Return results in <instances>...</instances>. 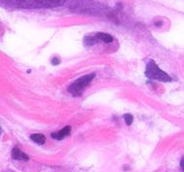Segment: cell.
Returning <instances> with one entry per match:
<instances>
[{"label":"cell","mask_w":184,"mask_h":172,"mask_svg":"<svg viewBox=\"0 0 184 172\" xmlns=\"http://www.w3.org/2000/svg\"><path fill=\"white\" fill-rule=\"evenodd\" d=\"M145 76L149 80H154V81H161V82H171L172 78L163 71L160 67L156 64L154 60H149L146 64L145 69Z\"/></svg>","instance_id":"cell-1"},{"label":"cell","mask_w":184,"mask_h":172,"mask_svg":"<svg viewBox=\"0 0 184 172\" xmlns=\"http://www.w3.org/2000/svg\"><path fill=\"white\" fill-rule=\"evenodd\" d=\"M30 139L32 141H34L36 144H39V145H43L46 141V138L43 134L41 133H34V134L30 135Z\"/></svg>","instance_id":"cell-5"},{"label":"cell","mask_w":184,"mask_h":172,"mask_svg":"<svg viewBox=\"0 0 184 172\" xmlns=\"http://www.w3.org/2000/svg\"><path fill=\"white\" fill-rule=\"evenodd\" d=\"M96 38L99 39L100 41H103L105 43H111L113 41V37L107 33H102V32H99L96 34Z\"/></svg>","instance_id":"cell-6"},{"label":"cell","mask_w":184,"mask_h":172,"mask_svg":"<svg viewBox=\"0 0 184 172\" xmlns=\"http://www.w3.org/2000/svg\"><path fill=\"white\" fill-rule=\"evenodd\" d=\"M94 40H96V37H93V36H87L85 38V45L86 46H93L94 45Z\"/></svg>","instance_id":"cell-7"},{"label":"cell","mask_w":184,"mask_h":172,"mask_svg":"<svg viewBox=\"0 0 184 172\" xmlns=\"http://www.w3.org/2000/svg\"><path fill=\"white\" fill-rule=\"evenodd\" d=\"M71 132V126H66L63 127L62 129L58 130L57 132H53L51 134V137L54 138L56 140H62L63 138H65L66 136H68Z\"/></svg>","instance_id":"cell-3"},{"label":"cell","mask_w":184,"mask_h":172,"mask_svg":"<svg viewBox=\"0 0 184 172\" xmlns=\"http://www.w3.org/2000/svg\"><path fill=\"white\" fill-rule=\"evenodd\" d=\"M96 77V73H91L88 75H84V76L78 78L76 81L73 82L69 86L67 90L69 93H71L74 96H80L83 93V91L85 90V88L91 84V82L93 81Z\"/></svg>","instance_id":"cell-2"},{"label":"cell","mask_w":184,"mask_h":172,"mask_svg":"<svg viewBox=\"0 0 184 172\" xmlns=\"http://www.w3.org/2000/svg\"><path fill=\"white\" fill-rule=\"evenodd\" d=\"M180 166H181V169H182V171L184 172V157L182 160H181V162H180Z\"/></svg>","instance_id":"cell-10"},{"label":"cell","mask_w":184,"mask_h":172,"mask_svg":"<svg viewBox=\"0 0 184 172\" xmlns=\"http://www.w3.org/2000/svg\"><path fill=\"white\" fill-rule=\"evenodd\" d=\"M12 157L14 160H28L29 157L27 155H26L24 153L19 150V148H14L12 150Z\"/></svg>","instance_id":"cell-4"},{"label":"cell","mask_w":184,"mask_h":172,"mask_svg":"<svg viewBox=\"0 0 184 172\" xmlns=\"http://www.w3.org/2000/svg\"><path fill=\"white\" fill-rule=\"evenodd\" d=\"M124 120H125V123L127 124V126H132L133 122V117L131 114H126V115H124Z\"/></svg>","instance_id":"cell-8"},{"label":"cell","mask_w":184,"mask_h":172,"mask_svg":"<svg viewBox=\"0 0 184 172\" xmlns=\"http://www.w3.org/2000/svg\"><path fill=\"white\" fill-rule=\"evenodd\" d=\"M60 59H58V57H55L54 59H52V64H54V65L60 64Z\"/></svg>","instance_id":"cell-9"}]
</instances>
